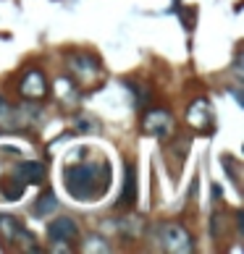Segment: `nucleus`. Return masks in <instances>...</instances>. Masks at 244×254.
I'll return each mask as SVG.
<instances>
[{"label": "nucleus", "mask_w": 244, "mask_h": 254, "mask_svg": "<svg viewBox=\"0 0 244 254\" xmlns=\"http://www.w3.org/2000/svg\"><path fill=\"white\" fill-rule=\"evenodd\" d=\"M66 189L74 199L81 202H92L97 194H103L105 186L110 181V171L105 163H81V165H71L66 168Z\"/></svg>", "instance_id": "f257e3e1"}, {"label": "nucleus", "mask_w": 244, "mask_h": 254, "mask_svg": "<svg viewBox=\"0 0 244 254\" xmlns=\"http://www.w3.org/2000/svg\"><path fill=\"white\" fill-rule=\"evenodd\" d=\"M158 241L165 252H173V254H189L194 249L189 230L184 226H179V223H165V226H160L158 228Z\"/></svg>", "instance_id": "f03ea898"}, {"label": "nucleus", "mask_w": 244, "mask_h": 254, "mask_svg": "<svg viewBox=\"0 0 244 254\" xmlns=\"http://www.w3.org/2000/svg\"><path fill=\"white\" fill-rule=\"evenodd\" d=\"M0 238H3V241H29V244L37 241L16 218H8V215H0ZM32 246H34V252L40 249L37 244H32Z\"/></svg>", "instance_id": "7ed1b4c3"}, {"label": "nucleus", "mask_w": 244, "mask_h": 254, "mask_svg": "<svg viewBox=\"0 0 244 254\" xmlns=\"http://www.w3.org/2000/svg\"><path fill=\"white\" fill-rule=\"evenodd\" d=\"M142 131L147 136H168V131H171L168 110H150L142 118Z\"/></svg>", "instance_id": "20e7f679"}, {"label": "nucleus", "mask_w": 244, "mask_h": 254, "mask_svg": "<svg viewBox=\"0 0 244 254\" xmlns=\"http://www.w3.org/2000/svg\"><path fill=\"white\" fill-rule=\"evenodd\" d=\"M19 89L27 100H40V97H45V92H48V81H45V76L40 71H27L21 76Z\"/></svg>", "instance_id": "39448f33"}, {"label": "nucleus", "mask_w": 244, "mask_h": 254, "mask_svg": "<svg viewBox=\"0 0 244 254\" xmlns=\"http://www.w3.org/2000/svg\"><path fill=\"white\" fill-rule=\"evenodd\" d=\"M197 131H208L213 126V110L208 100H194V105L189 107V118H187Z\"/></svg>", "instance_id": "423d86ee"}, {"label": "nucleus", "mask_w": 244, "mask_h": 254, "mask_svg": "<svg viewBox=\"0 0 244 254\" xmlns=\"http://www.w3.org/2000/svg\"><path fill=\"white\" fill-rule=\"evenodd\" d=\"M76 233H79V226H76L71 218H58L48 226L50 241H71Z\"/></svg>", "instance_id": "0eeeda50"}, {"label": "nucleus", "mask_w": 244, "mask_h": 254, "mask_svg": "<svg viewBox=\"0 0 244 254\" xmlns=\"http://www.w3.org/2000/svg\"><path fill=\"white\" fill-rule=\"evenodd\" d=\"M16 171L24 183H42L45 181V165L37 163V160H21Z\"/></svg>", "instance_id": "6e6552de"}, {"label": "nucleus", "mask_w": 244, "mask_h": 254, "mask_svg": "<svg viewBox=\"0 0 244 254\" xmlns=\"http://www.w3.org/2000/svg\"><path fill=\"white\" fill-rule=\"evenodd\" d=\"M21 126H24V118H21L19 107L0 102V128L3 131H13V128H21Z\"/></svg>", "instance_id": "1a4fd4ad"}, {"label": "nucleus", "mask_w": 244, "mask_h": 254, "mask_svg": "<svg viewBox=\"0 0 244 254\" xmlns=\"http://www.w3.org/2000/svg\"><path fill=\"white\" fill-rule=\"evenodd\" d=\"M55 207H58V197L53 194V191H45V194L34 202V218H48V215L55 212Z\"/></svg>", "instance_id": "9d476101"}, {"label": "nucleus", "mask_w": 244, "mask_h": 254, "mask_svg": "<svg viewBox=\"0 0 244 254\" xmlns=\"http://www.w3.org/2000/svg\"><path fill=\"white\" fill-rule=\"evenodd\" d=\"M136 178H134V165H126V183H124V197H121V202L124 204H132L134 197H136Z\"/></svg>", "instance_id": "9b49d317"}, {"label": "nucleus", "mask_w": 244, "mask_h": 254, "mask_svg": "<svg viewBox=\"0 0 244 254\" xmlns=\"http://www.w3.org/2000/svg\"><path fill=\"white\" fill-rule=\"evenodd\" d=\"M179 19H184L187 32H192V29H194V19H197V8H184V11H179Z\"/></svg>", "instance_id": "f8f14e48"}, {"label": "nucleus", "mask_w": 244, "mask_h": 254, "mask_svg": "<svg viewBox=\"0 0 244 254\" xmlns=\"http://www.w3.org/2000/svg\"><path fill=\"white\" fill-rule=\"evenodd\" d=\"M213 199H216V202L220 199V186H218V183H213Z\"/></svg>", "instance_id": "ddd939ff"}, {"label": "nucleus", "mask_w": 244, "mask_h": 254, "mask_svg": "<svg viewBox=\"0 0 244 254\" xmlns=\"http://www.w3.org/2000/svg\"><path fill=\"white\" fill-rule=\"evenodd\" d=\"M0 102H3V97H0Z\"/></svg>", "instance_id": "4468645a"}]
</instances>
